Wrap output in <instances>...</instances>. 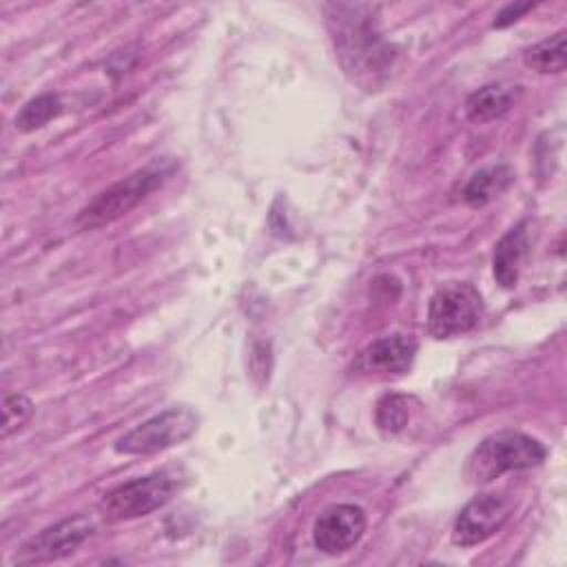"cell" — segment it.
I'll list each match as a JSON object with an SVG mask.
<instances>
[{
  "label": "cell",
  "mask_w": 567,
  "mask_h": 567,
  "mask_svg": "<svg viewBox=\"0 0 567 567\" xmlns=\"http://www.w3.org/2000/svg\"><path fill=\"white\" fill-rule=\"evenodd\" d=\"M337 58L352 82L377 91L390 75L394 51L377 24V7L332 2L323 7Z\"/></svg>",
  "instance_id": "6da1fadb"
},
{
  "label": "cell",
  "mask_w": 567,
  "mask_h": 567,
  "mask_svg": "<svg viewBox=\"0 0 567 567\" xmlns=\"http://www.w3.org/2000/svg\"><path fill=\"white\" fill-rule=\"evenodd\" d=\"M173 171L175 162L162 157L131 173L128 177L111 184L78 210L75 226L80 230H95L106 224H113L115 219L131 213L137 204H142L151 193H155L173 175Z\"/></svg>",
  "instance_id": "7a4b0ae2"
},
{
  "label": "cell",
  "mask_w": 567,
  "mask_h": 567,
  "mask_svg": "<svg viewBox=\"0 0 567 567\" xmlns=\"http://www.w3.org/2000/svg\"><path fill=\"white\" fill-rule=\"evenodd\" d=\"M547 447L518 430H501L485 436L467 456L463 476L470 485H485L505 472H518L540 465Z\"/></svg>",
  "instance_id": "3957f363"
},
{
  "label": "cell",
  "mask_w": 567,
  "mask_h": 567,
  "mask_svg": "<svg viewBox=\"0 0 567 567\" xmlns=\"http://www.w3.org/2000/svg\"><path fill=\"white\" fill-rule=\"evenodd\" d=\"M483 315L485 301L470 281H447L430 297L427 332L434 339H452L474 330Z\"/></svg>",
  "instance_id": "277c9868"
},
{
  "label": "cell",
  "mask_w": 567,
  "mask_h": 567,
  "mask_svg": "<svg viewBox=\"0 0 567 567\" xmlns=\"http://www.w3.org/2000/svg\"><path fill=\"white\" fill-rule=\"evenodd\" d=\"M197 425L199 416L190 408L175 405L122 434L113 447L117 454L126 456L157 454L188 441L197 432Z\"/></svg>",
  "instance_id": "5b68a950"
},
{
  "label": "cell",
  "mask_w": 567,
  "mask_h": 567,
  "mask_svg": "<svg viewBox=\"0 0 567 567\" xmlns=\"http://www.w3.org/2000/svg\"><path fill=\"white\" fill-rule=\"evenodd\" d=\"M175 489L177 481L171 474L153 472L109 489L100 501V512L109 520L140 518L164 507L173 498Z\"/></svg>",
  "instance_id": "8992f818"
},
{
  "label": "cell",
  "mask_w": 567,
  "mask_h": 567,
  "mask_svg": "<svg viewBox=\"0 0 567 567\" xmlns=\"http://www.w3.org/2000/svg\"><path fill=\"white\" fill-rule=\"evenodd\" d=\"M93 532H95V520L86 514L62 518L55 525H49L35 536H31L29 540H24L13 556V563L38 565V563H51V560L64 558L73 554L86 538H91Z\"/></svg>",
  "instance_id": "52a82bcc"
},
{
  "label": "cell",
  "mask_w": 567,
  "mask_h": 567,
  "mask_svg": "<svg viewBox=\"0 0 567 567\" xmlns=\"http://www.w3.org/2000/svg\"><path fill=\"white\" fill-rule=\"evenodd\" d=\"M514 501L503 492H485L474 496L452 525V543L474 547L492 538L512 516Z\"/></svg>",
  "instance_id": "ba28073f"
},
{
  "label": "cell",
  "mask_w": 567,
  "mask_h": 567,
  "mask_svg": "<svg viewBox=\"0 0 567 567\" xmlns=\"http://www.w3.org/2000/svg\"><path fill=\"white\" fill-rule=\"evenodd\" d=\"M419 343L408 334H388L368 343L352 361L357 377L390 379L410 372Z\"/></svg>",
  "instance_id": "9c48e42d"
},
{
  "label": "cell",
  "mask_w": 567,
  "mask_h": 567,
  "mask_svg": "<svg viewBox=\"0 0 567 567\" xmlns=\"http://www.w3.org/2000/svg\"><path fill=\"white\" fill-rule=\"evenodd\" d=\"M365 525L368 518L359 505L337 503L317 516L312 525V543L319 551L337 556L352 549L361 540Z\"/></svg>",
  "instance_id": "30bf717a"
},
{
  "label": "cell",
  "mask_w": 567,
  "mask_h": 567,
  "mask_svg": "<svg viewBox=\"0 0 567 567\" xmlns=\"http://www.w3.org/2000/svg\"><path fill=\"white\" fill-rule=\"evenodd\" d=\"M527 224L520 221L512 226L494 246V259H492V272L501 288H514L518 284L520 266L529 248L527 239Z\"/></svg>",
  "instance_id": "8fae6325"
},
{
  "label": "cell",
  "mask_w": 567,
  "mask_h": 567,
  "mask_svg": "<svg viewBox=\"0 0 567 567\" xmlns=\"http://www.w3.org/2000/svg\"><path fill=\"white\" fill-rule=\"evenodd\" d=\"M523 89L518 84H487L474 91L465 100V115L474 124H485L503 117L520 97Z\"/></svg>",
  "instance_id": "7c38bea8"
},
{
  "label": "cell",
  "mask_w": 567,
  "mask_h": 567,
  "mask_svg": "<svg viewBox=\"0 0 567 567\" xmlns=\"http://www.w3.org/2000/svg\"><path fill=\"white\" fill-rule=\"evenodd\" d=\"M514 182V171L507 164H494L476 171L463 188V199L472 208H481L501 197Z\"/></svg>",
  "instance_id": "4fadbf2b"
},
{
  "label": "cell",
  "mask_w": 567,
  "mask_h": 567,
  "mask_svg": "<svg viewBox=\"0 0 567 567\" xmlns=\"http://www.w3.org/2000/svg\"><path fill=\"white\" fill-rule=\"evenodd\" d=\"M523 62L536 73H560L567 64L565 31H558L523 51Z\"/></svg>",
  "instance_id": "5bb4252c"
},
{
  "label": "cell",
  "mask_w": 567,
  "mask_h": 567,
  "mask_svg": "<svg viewBox=\"0 0 567 567\" xmlns=\"http://www.w3.org/2000/svg\"><path fill=\"white\" fill-rule=\"evenodd\" d=\"M416 399L408 394H385L374 410V423L383 434H399L412 421Z\"/></svg>",
  "instance_id": "9a60e30c"
},
{
  "label": "cell",
  "mask_w": 567,
  "mask_h": 567,
  "mask_svg": "<svg viewBox=\"0 0 567 567\" xmlns=\"http://www.w3.org/2000/svg\"><path fill=\"white\" fill-rule=\"evenodd\" d=\"M62 111V102L55 93H42L33 100H29L20 113L16 115V128L22 133H31L55 120Z\"/></svg>",
  "instance_id": "2e32d148"
},
{
  "label": "cell",
  "mask_w": 567,
  "mask_h": 567,
  "mask_svg": "<svg viewBox=\"0 0 567 567\" xmlns=\"http://www.w3.org/2000/svg\"><path fill=\"white\" fill-rule=\"evenodd\" d=\"M33 414V401L24 394H7L2 399V427L0 436L9 439L13 432H18Z\"/></svg>",
  "instance_id": "e0dca14e"
},
{
  "label": "cell",
  "mask_w": 567,
  "mask_h": 567,
  "mask_svg": "<svg viewBox=\"0 0 567 567\" xmlns=\"http://www.w3.org/2000/svg\"><path fill=\"white\" fill-rule=\"evenodd\" d=\"M534 9V4L532 2H512V4H507V7H503L501 11H498V16H496V20H494V29H505V27H509L512 22H516L523 13H527V11H532Z\"/></svg>",
  "instance_id": "ac0fdd59"
}]
</instances>
